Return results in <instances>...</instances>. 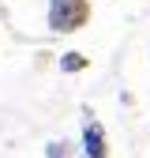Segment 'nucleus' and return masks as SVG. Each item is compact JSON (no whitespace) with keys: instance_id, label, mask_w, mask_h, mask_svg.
<instances>
[{"instance_id":"f257e3e1","label":"nucleus","mask_w":150,"mask_h":158,"mask_svg":"<svg viewBox=\"0 0 150 158\" xmlns=\"http://www.w3.org/2000/svg\"><path fill=\"white\" fill-rule=\"evenodd\" d=\"M90 19V0H49V30L75 34Z\"/></svg>"},{"instance_id":"f03ea898","label":"nucleus","mask_w":150,"mask_h":158,"mask_svg":"<svg viewBox=\"0 0 150 158\" xmlns=\"http://www.w3.org/2000/svg\"><path fill=\"white\" fill-rule=\"evenodd\" d=\"M83 154H86V158H109L105 128L90 117V109H83Z\"/></svg>"},{"instance_id":"7ed1b4c3","label":"nucleus","mask_w":150,"mask_h":158,"mask_svg":"<svg viewBox=\"0 0 150 158\" xmlns=\"http://www.w3.org/2000/svg\"><path fill=\"white\" fill-rule=\"evenodd\" d=\"M86 64H90V60H86V56H83V53H75V49L60 56V72H68V75H75V72H83Z\"/></svg>"},{"instance_id":"20e7f679","label":"nucleus","mask_w":150,"mask_h":158,"mask_svg":"<svg viewBox=\"0 0 150 158\" xmlns=\"http://www.w3.org/2000/svg\"><path fill=\"white\" fill-rule=\"evenodd\" d=\"M45 154H49V158H68V154H71V143H68V139H53V143L45 147Z\"/></svg>"}]
</instances>
